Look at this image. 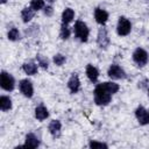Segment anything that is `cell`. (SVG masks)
Returning <instances> with one entry per match:
<instances>
[{"mask_svg": "<svg viewBox=\"0 0 149 149\" xmlns=\"http://www.w3.org/2000/svg\"><path fill=\"white\" fill-rule=\"evenodd\" d=\"M74 19V10L72 8H65L62 13V23L69 24Z\"/></svg>", "mask_w": 149, "mask_h": 149, "instance_id": "16", "label": "cell"}, {"mask_svg": "<svg viewBox=\"0 0 149 149\" xmlns=\"http://www.w3.org/2000/svg\"><path fill=\"white\" fill-rule=\"evenodd\" d=\"M30 7L35 10V12H37V10H41V9H43L45 6H44V0H31L30 1Z\"/></svg>", "mask_w": 149, "mask_h": 149, "instance_id": "24", "label": "cell"}, {"mask_svg": "<svg viewBox=\"0 0 149 149\" xmlns=\"http://www.w3.org/2000/svg\"><path fill=\"white\" fill-rule=\"evenodd\" d=\"M6 2V0H1V3H5Z\"/></svg>", "mask_w": 149, "mask_h": 149, "instance_id": "29", "label": "cell"}, {"mask_svg": "<svg viewBox=\"0 0 149 149\" xmlns=\"http://www.w3.org/2000/svg\"><path fill=\"white\" fill-rule=\"evenodd\" d=\"M34 15H35V10L31 7H26L21 10V17L24 23H28L34 17Z\"/></svg>", "mask_w": 149, "mask_h": 149, "instance_id": "19", "label": "cell"}, {"mask_svg": "<svg viewBox=\"0 0 149 149\" xmlns=\"http://www.w3.org/2000/svg\"><path fill=\"white\" fill-rule=\"evenodd\" d=\"M43 12H44V14H45L47 16H51L52 13H54V9H52L51 6H45V7L43 8Z\"/></svg>", "mask_w": 149, "mask_h": 149, "instance_id": "27", "label": "cell"}, {"mask_svg": "<svg viewBox=\"0 0 149 149\" xmlns=\"http://www.w3.org/2000/svg\"><path fill=\"white\" fill-rule=\"evenodd\" d=\"M22 147H24V148H37V147H40V140L35 134L28 133L26 135V142Z\"/></svg>", "mask_w": 149, "mask_h": 149, "instance_id": "13", "label": "cell"}, {"mask_svg": "<svg viewBox=\"0 0 149 149\" xmlns=\"http://www.w3.org/2000/svg\"><path fill=\"white\" fill-rule=\"evenodd\" d=\"M104 84V86H105V88L111 93V94H114V93H116L118 91H119V88H120V86H119V84H116V83H113V81H105V83H102Z\"/></svg>", "mask_w": 149, "mask_h": 149, "instance_id": "20", "label": "cell"}, {"mask_svg": "<svg viewBox=\"0 0 149 149\" xmlns=\"http://www.w3.org/2000/svg\"><path fill=\"white\" fill-rule=\"evenodd\" d=\"M86 76L92 83H97V80L99 78V71L92 64H87V66H86Z\"/></svg>", "mask_w": 149, "mask_h": 149, "instance_id": "14", "label": "cell"}, {"mask_svg": "<svg viewBox=\"0 0 149 149\" xmlns=\"http://www.w3.org/2000/svg\"><path fill=\"white\" fill-rule=\"evenodd\" d=\"M22 69L24 71L26 74L28 76H34L37 73V64H35L34 62H26L22 65Z\"/></svg>", "mask_w": 149, "mask_h": 149, "instance_id": "17", "label": "cell"}, {"mask_svg": "<svg viewBox=\"0 0 149 149\" xmlns=\"http://www.w3.org/2000/svg\"><path fill=\"white\" fill-rule=\"evenodd\" d=\"M112 95L104 86V84H98L93 91V97H94V102L98 106H107L111 102Z\"/></svg>", "mask_w": 149, "mask_h": 149, "instance_id": "1", "label": "cell"}, {"mask_svg": "<svg viewBox=\"0 0 149 149\" xmlns=\"http://www.w3.org/2000/svg\"><path fill=\"white\" fill-rule=\"evenodd\" d=\"M132 30V23L130 21L125 17V16H120L118 20V24H116V33L119 36H127Z\"/></svg>", "mask_w": 149, "mask_h": 149, "instance_id": "5", "label": "cell"}, {"mask_svg": "<svg viewBox=\"0 0 149 149\" xmlns=\"http://www.w3.org/2000/svg\"><path fill=\"white\" fill-rule=\"evenodd\" d=\"M107 74L111 79H125L127 77L126 71L118 64H112L107 70Z\"/></svg>", "mask_w": 149, "mask_h": 149, "instance_id": "6", "label": "cell"}, {"mask_svg": "<svg viewBox=\"0 0 149 149\" xmlns=\"http://www.w3.org/2000/svg\"><path fill=\"white\" fill-rule=\"evenodd\" d=\"M88 147H90V148H93V149H95V148H108V146H107L106 143H104V142H98V141H90Z\"/></svg>", "mask_w": 149, "mask_h": 149, "instance_id": "26", "label": "cell"}, {"mask_svg": "<svg viewBox=\"0 0 149 149\" xmlns=\"http://www.w3.org/2000/svg\"><path fill=\"white\" fill-rule=\"evenodd\" d=\"M20 31H19V29L17 28H12V29H9V31H8V34H7V37H8V40L9 41H17V40H20Z\"/></svg>", "mask_w": 149, "mask_h": 149, "instance_id": "22", "label": "cell"}, {"mask_svg": "<svg viewBox=\"0 0 149 149\" xmlns=\"http://www.w3.org/2000/svg\"><path fill=\"white\" fill-rule=\"evenodd\" d=\"M133 61L137 66L142 68V66L147 65V63L149 61V55L143 48H136L133 52Z\"/></svg>", "mask_w": 149, "mask_h": 149, "instance_id": "4", "label": "cell"}, {"mask_svg": "<svg viewBox=\"0 0 149 149\" xmlns=\"http://www.w3.org/2000/svg\"><path fill=\"white\" fill-rule=\"evenodd\" d=\"M97 43L99 45V48L101 49H106L109 45V37H108V33L105 28H100L98 31V36H97Z\"/></svg>", "mask_w": 149, "mask_h": 149, "instance_id": "8", "label": "cell"}, {"mask_svg": "<svg viewBox=\"0 0 149 149\" xmlns=\"http://www.w3.org/2000/svg\"><path fill=\"white\" fill-rule=\"evenodd\" d=\"M48 116H49V112H48V109H47L45 106L40 105V106H37V107L35 108V118H36L38 121H43V120H45Z\"/></svg>", "mask_w": 149, "mask_h": 149, "instance_id": "15", "label": "cell"}, {"mask_svg": "<svg viewBox=\"0 0 149 149\" xmlns=\"http://www.w3.org/2000/svg\"><path fill=\"white\" fill-rule=\"evenodd\" d=\"M148 123H149V111H148Z\"/></svg>", "mask_w": 149, "mask_h": 149, "instance_id": "30", "label": "cell"}, {"mask_svg": "<svg viewBox=\"0 0 149 149\" xmlns=\"http://www.w3.org/2000/svg\"><path fill=\"white\" fill-rule=\"evenodd\" d=\"M148 97H149V90H148Z\"/></svg>", "mask_w": 149, "mask_h": 149, "instance_id": "31", "label": "cell"}, {"mask_svg": "<svg viewBox=\"0 0 149 149\" xmlns=\"http://www.w3.org/2000/svg\"><path fill=\"white\" fill-rule=\"evenodd\" d=\"M12 106H13V102L8 95H1L0 97V108L2 112H7V111L12 109Z\"/></svg>", "mask_w": 149, "mask_h": 149, "instance_id": "18", "label": "cell"}, {"mask_svg": "<svg viewBox=\"0 0 149 149\" xmlns=\"http://www.w3.org/2000/svg\"><path fill=\"white\" fill-rule=\"evenodd\" d=\"M135 116H136L140 125L144 126V125L148 123V111L143 106H139L135 109Z\"/></svg>", "mask_w": 149, "mask_h": 149, "instance_id": "10", "label": "cell"}, {"mask_svg": "<svg viewBox=\"0 0 149 149\" xmlns=\"http://www.w3.org/2000/svg\"><path fill=\"white\" fill-rule=\"evenodd\" d=\"M19 88H20L21 93L26 98H31L34 95V86H33V83L29 79H22V80H20Z\"/></svg>", "mask_w": 149, "mask_h": 149, "instance_id": "7", "label": "cell"}, {"mask_svg": "<svg viewBox=\"0 0 149 149\" xmlns=\"http://www.w3.org/2000/svg\"><path fill=\"white\" fill-rule=\"evenodd\" d=\"M94 19H95V21H97L99 24L104 26V24L108 21V13H107L105 9L98 7V8L94 9Z\"/></svg>", "mask_w": 149, "mask_h": 149, "instance_id": "12", "label": "cell"}, {"mask_svg": "<svg viewBox=\"0 0 149 149\" xmlns=\"http://www.w3.org/2000/svg\"><path fill=\"white\" fill-rule=\"evenodd\" d=\"M48 130L51 134L52 137H59L61 136V130H62V123L59 120H52L49 126H48Z\"/></svg>", "mask_w": 149, "mask_h": 149, "instance_id": "11", "label": "cell"}, {"mask_svg": "<svg viewBox=\"0 0 149 149\" xmlns=\"http://www.w3.org/2000/svg\"><path fill=\"white\" fill-rule=\"evenodd\" d=\"M36 61H37V64H38L42 69L47 70V69L49 68V59H48L47 57H44V56H42V55H37V56H36Z\"/></svg>", "mask_w": 149, "mask_h": 149, "instance_id": "23", "label": "cell"}, {"mask_svg": "<svg viewBox=\"0 0 149 149\" xmlns=\"http://www.w3.org/2000/svg\"><path fill=\"white\" fill-rule=\"evenodd\" d=\"M68 88L70 90L71 93H77L80 88V80L77 73H72L71 77L68 80Z\"/></svg>", "mask_w": 149, "mask_h": 149, "instance_id": "9", "label": "cell"}, {"mask_svg": "<svg viewBox=\"0 0 149 149\" xmlns=\"http://www.w3.org/2000/svg\"><path fill=\"white\" fill-rule=\"evenodd\" d=\"M0 86L2 90L7 91V92H12L15 87V79L14 77L6 72V71H1V74H0Z\"/></svg>", "mask_w": 149, "mask_h": 149, "instance_id": "3", "label": "cell"}, {"mask_svg": "<svg viewBox=\"0 0 149 149\" xmlns=\"http://www.w3.org/2000/svg\"><path fill=\"white\" fill-rule=\"evenodd\" d=\"M70 34H71V30H70V28L68 27V24L62 23L61 31H59V37H61L62 40H68V38L70 37Z\"/></svg>", "mask_w": 149, "mask_h": 149, "instance_id": "21", "label": "cell"}, {"mask_svg": "<svg viewBox=\"0 0 149 149\" xmlns=\"http://www.w3.org/2000/svg\"><path fill=\"white\" fill-rule=\"evenodd\" d=\"M73 33L74 36L80 41V42H87L88 40V35H90V29L87 27V24L84 21H76L74 26H73Z\"/></svg>", "mask_w": 149, "mask_h": 149, "instance_id": "2", "label": "cell"}, {"mask_svg": "<svg viewBox=\"0 0 149 149\" xmlns=\"http://www.w3.org/2000/svg\"><path fill=\"white\" fill-rule=\"evenodd\" d=\"M45 1H47V2H48V3H50V5H51V3H54V2H55V0H45Z\"/></svg>", "mask_w": 149, "mask_h": 149, "instance_id": "28", "label": "cell"}, {"mask_svg": "<svg viewBox=\"0 0 149 149\" xmlns=\"http://www.w3.org/2000/svg\"><path fill=\"white\" fill-rule=\"evenodd\" d=\"M54 63L56 64V65H58V66H62L65 62H66V58H65V56L64 55H62V54H56L55 56H54Z\"/></svg>", "mask_w": 149, "mask_h": 149, "instance_id": "25", "label": "cell"}]
</instances>
